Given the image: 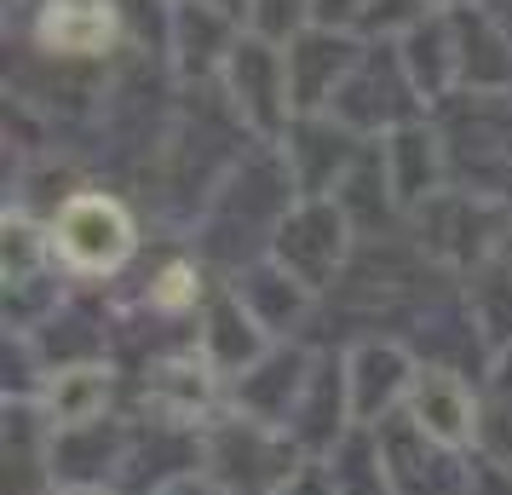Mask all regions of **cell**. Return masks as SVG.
<instances>
[{
	"instance_id": "cell-1",
	"label": "cell",
	"mask_w": 512,
	"mask_h": 495,
	"mask_svg": "<svg viewBox=\"0 0 512 495\" xmlns=\"http://www.w3.org/2000/svg\"><path fill=\"white\" fill-rule=\"evenodd\" d=\"M52 248L75 271H110V265L127 260L133 225H127L121 202H110V196H75V202H64L58 225H52Z\"/></svg>"
},
{
	"instance_id": "cell-2",
	"label": "cell",
	"mask_w": 512,
	"mask_h": 495,
	"mask_svg": "<svg viewBox=\"0 0 512 495\" xmlns=\"http://www.w3.org/2000/svg\"><path fill=\"white\" fill-rule=\"evenodd\" d=\"M340 248H346V213L311 202L294 219H282L277 231V260L288 271V283L300 288H323V277L340 265Z\"/></svg>"
},
{
	"instance_id": "cell-3",
	"label": "cell",
	"mask_w": 512,
	"mask_h": 495,
	"mask_svg": "<svg viewBox=\"0 0 512 495\" xmlns=\"http://www.w3.org/2000/svg\"><path fill=\"white\" fill-rule=\"evenodd\" d=\"M409 421H415L438 449H461L466 438L478 432V403H472V392H466L455 375L426 369V375H415V386H409Z\"/></svg>"
},
{
	"instance_id": "cell-4",
	"label": "cell",
	"mask_w": 512,
	"mask_h": 495,
	"mask_svg": "<svg viewBox=\"0 0 512 495\" xmlns=\"http://www.w3.org/2000/svg\"><path fill=\"white\" fill-rule=\"evenodd\" d=\"M231 93L259 127H277V121L288 116V104H294L288 58H277L265 41H242V47H231Z\"/></svg>"
},
{
	"instance_id": "cell-5",
	"label": "cell",
	"mask_w": 512,
	"mask_h": 495,
	"mask_svg": "<svg viewBox=\"0 0 512 495\" xmlns=\"http://www.w3.org/2000/svg\"><path fill=\"white\" fill-rule=\"evenodd\" d=\"M357 70V58H351V41L340 35H300L294 52H288V87H294V110H317L323 98H334V87Z\"/></svg>"
},
{
	"instance_id": "cell-6",
	"label": "cell",
	"mask_w": 512,
	"mask_h": 495,
	"mask_svg": "<svg viewBox=\"0 0 512 495\" xmlns=\"http://www.w3.org/2000/svg\"><path fill=\"white\" fill-rule=\"evenodd\" d=\"M351 415L357 421H380V409L397 398V392H409L415 375H409V357L397 352V346H363V352L351 357Z\"/></svg>"
},
{
	"instance_id": "cell-7",
	"label": "cell",
	"mask_w": 512,
	"mask_h": 495,
	"mask_svg": "<svg viewBox=\"0 0 512 495\" xmlns=\"http://www.w3.org/2000/svg\"><path fill=\"white\" fill-rule=\"evenodd\" d=\"M242 415L259 426H282L294 421V398H300V357H271V363H254L242 375Z\"/></svg>"
},
{
	"instance_id": "cell-8",
	"label": "cell",
	"mask_w": 512,
	"mask_h": 495,
	"mask_svg": "<svg viewBox=\"0 0 512 495\" xmlns=\"http://www.w3.org/2000/svg\"><path fill=\"white\" fill-rule=\"evenodd\" d=\"M144 392H150V403H156L162 415L190 421V415L208 403V392H213V363H208V357H196V352H190V357H167V363L150 369Z\"/></svg>"
},
{
	"instance_id": "cell-9",
	"label": "cell",
	"mask_w": 512,
	"mask_h": 495,
	"mask_svg": "<svg viewBox=\"0 0 512 495\" xmlns=\"http://www.w3.org/2000/svg\"><path fill=\"white\" fill-rule=\"evenodd\" d=\"M202 357L213 369H254L259 363V317L236 306V300H219L208 317V340H202Z\"/></svg>"
},
{
	"instance_id": "cell-10",
	"label": "cell",
	"mask_w": 512,
	"mask_h": 495,
	"mask_svg": "<svg viewBox=\"0 0 512 495\" xmlns=\"http://www.w3.org/2000/svg\"><path fill=\"white\" fill-rule=\"evenodd\" d=\"M41 41L52 52H98L110 41V6H98V0H58L41 18Z\"/></svg>"
},
{
	"instance_id": "cell-11",
	"label": "cell",
	"mask_w": 512,
	"mask_h": 495,
	"mask_svg": "<svg viewBox=\"0 0 512 495\" xmlns=\"http://www.w3.org/2000/svg\"><path fill=\"white\" fill-rule=\"evenodd\" d=\"M104 403H110V375L104 369H64L47 392V415L58 432H70V426H93L104 415Z\"/></svg>"
},
{
	"instance_id": "cell-12",
	"label": "cell",
	"mask_w": 512,
	"mask_h": 495,
	"mask_svg": "<svg viewBox=\"0 0 512 495\" xmlns=\"http://www.w3.org/2000/svg\"><path fill=\"white\" fill-rule=\"evenodd\" d=\"M386 167H392L397 202H420V196L432 190V179H438V150H432V133L403 127V133L386 144Z\"/></svg>"
},
{
	"instance_id": "cell-13",
	"label": "cell",
	"mask_w": 512,
	"mask_h": 495,
	"mask_svg": "<svg viewBox=\"0 0 512 495\" xmlns=\"http://www.w3.org/2000/svg\"><path fill=\"white\" fill-rule=\"evenodd\" d=\"M403 70L415 75V87L426 98H438L449 87V70H455V52H449V29L443 24H415L409 29V52H403Z\"/></svg>"
},
{
	"instance_id": "cell-14",
	"label": "cell",
	"mask_w": 512,
	"mask_h": 495,
	"mask_svg": "<svg viewBox=\"0 0 512 495\" xmlns=\"http://www.w3.org/2000/svg\"><path fill=\"white\" fill-rule=\"evenodd\" d=\"M328 409L340 415V369H317V380L305 386V409L294 415V426H300V438H305V444H317V449L334 444L340 421H328Z\"/></svg>"
},
{
	"instance_id": "cell-15",
	"label": "cell",
	"mask_w": 512,
	"mask_h": 495,
	"mask_svg": "<svg viewBox=\"0 0 512 495\" xmlns=\"http://www.w3.org/2000/svg\"><path fill=\"white\" fill-rule=\"evenodd\" d=\"M29 254H35V231L24 219H6V283H24L29 277Z\"/></svg>"
},
{
	"instance_id": "cell-16",
	"label": "cell",
	"mask_w": 512,
	"mask_h": 495,
	"mask_svg": "<svg viewBox=\"0 0 512 495\" xmlns=\"http://www.w3.org/2000/svg\"><path fill=\"white\" fill-rule=\"evenodd\" d=\"M305 12H311L305 0H254V18H259V29H265V35H288Z\"/></svg>"
},
{
	"instance_id": "cell-17",
	"label": "cell",
	"mask_w": 512,
	"mask_h": 495,
	"mask_svg": "<svg viewBox=\"0 0 512 495\" xmlns=\"http://www.w3.org/2000/svg\"><path fill=\"white\" fill-rule=\"evenodd\" d=\"M190 300H196V271H185V265H173V271H167L162 283H156V306H190Z\"/></svg>"
},
{
	"instance_id": "cell-18",
	"label": "cell",
	"mask_w": 512,
	"mask_h": 495,
	"mask_svg": "<svg viewBox=\"0 0 512 495\" xmlns=\"http://www.w3.org/2000/svg\"><path fill=\"white\" fill-rule=\"evenodd\" d=\"M374 0H311V18L317 24H346V18H369Z\"/></svg>"
},
{
	"instance_id": "cell-19",
	"label": "cell",
	"mask_w": 512,
	"mask_h": 495,
	"mask_svg": "<svg viewBox=\"0 0 512 495\" xmlns=\"http://www.w3.org/2000/svg\"><path fill=\"white\" fill-rule=\"evenodd\" d=\"M472 495H512V472H501L495 461H484V467L472 472Z\"/></svg>"
},
{
	"instance_id": "cell-20",
	"label": "cell",
	"mask_w": 512,
	"mask_h": 495,
	"mask_svg": "<svg viewBox=\"0 0 512 495\" xmlns=\"http://www.w3.org/2000/svg\"><path fill=\"white\" fill-rule=\"evenodd\" d=\"M282 495H340V484H334V478H317V472H311V478H300V484H288Z\"/></svg>"
},
{
	"instance_id": "cell-21",
	"label": "cell",
	"mask_w": 512,
	"mask_h": 495,
	"mask_svg": "<svg viewBox=\"0 0 512 495\" xmlns=\"http://www.w3.org/2000/svg\"><path fill=\"white\" fill-rule=\"evenodd\" d=\"M501 392H512V352H507V363H501Z\"/></svg>"
}]
</instances>
